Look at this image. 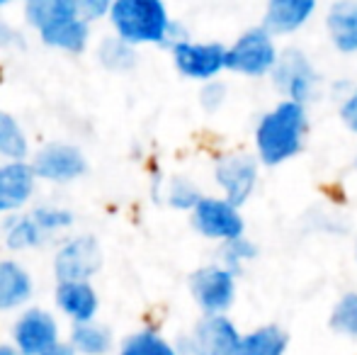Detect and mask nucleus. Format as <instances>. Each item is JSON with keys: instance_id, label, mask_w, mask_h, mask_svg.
<instances>
[{"instance_id": "obj_13", "label": "nucleus", "mask_w": 357, "mask_h": 355, "mask_svg": "<svg viewBox=\"0 0 357 355\" xmlns=\"http://www.w3.org/2000/svg\"><path fill=\"white\" fill-rule=\"evenodd\" d=\"M190 338L202 355H236L243 333L226 314H204Z\"/></svg>"}, {"instance_id": "obj_16", "label": "nucleus", "mask_w": 357, "mask_h": 355, "mask_svg": "<svg viewBox=\"0 0 357 355\" xmlns=\"http://www.w3.org/2000/svg\"><path fill=\"white\" fill-rule=\"evenodd\" d=\"M56 307L71 319L73 324L95 322L100 299L95 287L88 280H71V282H59L56 285Z\"/></svg>"}, {"instance_id": "obj_33", "label": "nucleus", "mask_w": 357, "mask_h": 355, "mask_svg": "<svg viewBox=\"0 0 357 355\" xmlns=\"http://www.w3.org/2000/svg\"><path fill=\"white\" fill-rule=\"evenodd\" d=\"M17 37H20L17 32H13V29H10L8 24L0 22V47H10V44L17 42Z\"/></svg>"}, {"instance_id": "obj_7", "label": "nucleus", "mask_w": 357, "mask_h": 355, "mask_svg": "<svg viewBox=\"0 0 357 355\" xmlns=\"http://www.w3.org/2000/svg\"><path fill=\"white\" fill-rule=\"evenodd\" d=\"M192 227L212 241H231L243 236L245 224L241 207L226 197H202L192 209Z\"/></svg>"}, {"instance_id": "obj_28", "label": "nucleus", "mask_w": 357, "mask_h": 355, "mask_svg": "<svg viewBox=\"0 0 357 355\" xmlns=\"http://www.w3.org/2000/svg\"><path fill=\"white\" fill-rule=\"evenodd\" d=\"M202 197L204 195L197 190V185L188 178H173L165 185V202L180 212H192Z\"/></svg>"}, {"instance_id": "obj_10", "label": "nucleus", "mask_w": 357, "mask_h": 355, "mask_svg": "<svg viewBox=\"0 0 357 355\" xmlns=\"http://www.w3.org/2000/svg\"><path fill=\"white\" fill-rule=\"evenodd\" d=\"M59 343V324L47 309L32 307L13 324V346L22 355H44Z\"/></svg>"}, {"instance_id": "obj_26", "label": "nucleus", "mask_w": 357, "mask_h": 355, "mask_svg": "<svg viewBox=\"0 0 357 355\" xmlns=\"http://www.w3.org/2000/svg\"><path fill=\"white\" fill-rule=\"evenodd\" d=\"M328 328L338 336H345L357 343V292H345L335 302L328 317Z\"/></svg>"}, {"instance_id": "obj_25", "label": "nucleus", "mask_w": 357, "mask_h": 355, "mask_svg": "<svg viewBox=\"0 0 357 355\" xmlns=\"http://www.w3.org/2000/svg\"><path fill=\"white\" fill-rule=\"evenodd\" d=\"M100 63L109 71H129V68L137 66V52H134V44L124 42L122 37H107L102 39L98 49Z\"/></svg>"}, {"instance_id": "obj_30", "label": "nucleus", "mask_w": 357, "mask_h": 355, "mask_svg": "<svg viewBox=\"0 0 357 355\" xmlns=\"http://www.w3.org/2000/svg\"><path fill=\"white\" fill-rule=\"evenodd\" d=\"M226 98H229V86H226L224 81H219V78L207 81L202 86V90H199V105H202L207 112H216V109L226 103Z\"/></svg>"}, {"instance_id": "obj_35", "label": "nucleus", "mask_w": 357, "mask_h": 355, "mask_svg": "<svg viewBox=\"0 0 357 355\" xmlns=\"http://www.w3.org/2000/svg\"><path fill=\"white\" fill-rule=\"evenodd\" d=\"M44 355H80L71 343H59V346H54L52 351H47Z\"/></svg>"}, {"instance_id": "obj_19", "label": "nucleus", "mask_w": 357, "mask_h": 355, "mask_svg": "<svg viewBox=\"0 0 357 355\" xmlns=\"http://www.w3.org/2000/svg\"><path fill=\"white\" fill-rule=\"evenodd\" d=\"M289 346V336L278 324H265L253 331L243 333L236 355H284Z\"/></svg>"}, {"instance_id": "obj_11", "label": "nucleus", "mask_w": 357, "mask_h": 355, "mask_svg": "<svg viewBox=\"0 0 357 355\" xmlns=\"http://www.w3.org/2000/svg\"><path fill=\"white\" fill-rule=\"evenodd\" d=\"M102 266V251L93 236H75L59 246L54 256V275L59 282L90 280Z\"/></svg>"}, {"instance_id": "obj_31", "label": "nucleus", "mask_w": 357, "mask_h": 355, "mask_svg": "<svg viewBox=\"0 0 357 355\" xmlns=\"http://www.w3.org/2000/svg\"><path fill=\"white\" fill-rule=\"evenodd\" d=\"M112 5H114V0H78L80 15H83L88 22H95V20H100V17H107Z\"/></svg>"}, {"instance_id": "obj_3", "label": "nucleus", "mask_w": 357, "mask_h": 355, "mask_svg": "<svg viewBox=\"0 0 357 355\" xmlns=\"http://www.w3.org/2000/svg\"><path fill=\"white\" fill-rule=\"evenodd\" d=\"M280 52L278 37L263 24H253L226 47V71L243 78H268L278 66Z\"/></svg>"}, {"instance_id": "obj_5", "label": "nucleus", "mask_w": 357, "mask_h": 355, "mask_svg": "<svg viewBox=\"0 0 357 355\" xmlns=\"http://www.w3.org/2000/svg\"><path fill=\"white\" fill-rule=\"evenodd\" d=\"M170 54L178 73L190 81L207 83L226 71V44L221 42H192L188 37L173 44Z\"/></svg>"}, {"instance_id": "obj_4", "label": "nucleus", "mask_w": 357, "mask_h": 355, "mask_svg": "<svg viewBox=\"0 0 357 355\" xmlns=\"http://www.w3.org/2000/svg\"><path fill=\"white\" fill-rule=\"evenodd\" d=\"M270 81L282 98L309 105L321 88V73L304 49L287 47L280 52L278 66L270 73Z\"/></svg>"}, {"instance_id": "obj_15", "label": "nucleus", "mask_w": 357, "mask_h": 355, "mask_svg": "<svg viewBox=\"0 0 357 355\" xmlns=\"http://www.w3.org/2000/svg\"><path fill=\"white\" fill-rule=\"evenodd\" d=\"M326 37L343 56L357 54V0H331L324 15Z\"/></svg>"}, {"instance_id": "obj_21", "label": "nucleus", "mask_w": 357, "mask_h": 355, "mask_svg": "<svg viewBox=\"0 0 357 355\" xmlns=\"http://www.w3.org/2000/svg\"><path fill=\"white\" fill-rule=\"evenodd\" d=\"M47 234L42 232L37 222H34L32 214H17V217H10L3 224V239L5 246L10 251H29V248H37L44 241Z\"/></svg>"}, {"instance_id": "obj_22", "label": "nucleus", "mask_w": 357, "mask_h": 355, "mask_svg": "<svg viewBox=\"0 0 357 355\" xmlns=\"http://www.w3.org/2000/svg\"><path fill=\"white\" fill-rule=\"evenodd\" d=\"M68 343L80 355H107L112 351V333H109L107 326L98 322L73 324Z\"/></svg>"}, {"instance_id": "obj_8", "label": "nucleus", "mask_w": 357, "mask_h": 355, "mask_svg": "<svg viewBox=\"0 0 357 355\" xmlns=\"http://www.w3.org/2000/svg\"><path fill=\"white\" fill-rule=\"evenodd\" d=\"M258 161L260 158L250 156V153H229V156H221L216 161L214 180L224 192V197L234 202L236 207H243L250 199V195L255 192L260 173Z\"/></svg>"}, {"instance_id": "obj_18", "label": "nucleus", "mask_w": 357, "mask_h": 355, "mask_svg": "<svg viewBox=\"0 0 357 355\" xmlns=\"http://www.w3.org/2000/svg\"><path fill=\"white\" fill-rule=\"evenodd\" d=\"M73 17H83L78 0H24V20L37 32H44Z\"/></svg>"}, {"instance_id": "obj_38", "label": "nucleus", "mask_w": 357, "mask_h": 355, "mask_svg": "<svg viewBox=\"0 0 357 355\" xmlns=\"http://www.w3.org/2000/svg\"><path fill=\"white\" fill-rule=\"evenodd\" d=\"M355 168H357V153H355Z\"/></svg>"}, {"instance_id": "obj_27", "label": "nucleus", "mask_w": 357, "mask_h": 355, "mask_svg": "<svg viewBox=\"0 0 357 355\" xmlns=\"http://www.w3.org/2000/svg\"><path fill=\"white\" fill-rule=\"evenodd\" d=\"M255 258H258V246L245 236L231 239V241H224V246H221V266L234 270L236 275L248 263H253Z\"/></svg>"}, {"instance_id": "obj_9", "label": "nucleus", "mask_w": 357, "mask_h": 355, "mask_svg": "<svg viewBox=\"0 0 357 355\" xmlns=\"http://www.w3.org/2000/svg\"><path fill=\"white\" fill-rule=\"evenodd\" d=\"M32 168L39 180L66 185L83 176L85 168H88V161H85L83 151L78 146H73V144L52 142V144H44L34 153Z\"/></svg>"}, {"instance_id": "obj_6", "label": "nucleus", "mask_w": 357, "mask_h": 355, "mask_svg": "<svg viewBox=\"0 0 357 355\" xmlns=\"http://www.w3.org/2000/svg\"><path fill=\"white\" fill-rule=\"evenodd\" d=\"M190 292L204 314H226L236 299V273L221 263L204 266L190 275Z\"/></svg>"}, {"instance_id": "obj_12", "label": "nucleus", "mask_w": 357, "mask_h": 355, "mask_svg": "<svg viewBox=\"0 0 357 355\" xmlns=\"http://www.w3.org/2000/svg\"><path fill=\"white\" fill-rule=\"evenodd\" d=\"M321 0H265L263 27H268L278 39L294 37L316 17Z\"/></svg>"}, {"instance_id": "obj_32", "label": "nucleus", "mask_w": 357, "mask_h": 355, "mask_svg": "<svg viewBox=\"0 0 357 355\" xmlns=\"http://www.w3.org/2000/svg\"><path fill=\"white\" fill-rule=\"evenodd\" d=\"M340 119L353 134H357V86L340 100Z\"/></svg>"}, {"instance_id": "obj_2", "label": "nucleus", "mask_w": 357, "mask_h": 355, "mask_svg": "<svg viewBox=\"0 0 357 355\" xmlns=\"http://www.w3.org/2000/svg\"><path fill=\"white\" fill-rule=\"evenodd\" d=\"M107 17L114 34L134 47L142 44L168 47L170 29L175 22L165 8V0H114Z\"/></svg>"}, {"instance_id": "obj_24", "label": "nucleus", "mask_w": 357, "mask_h": 355, "mask_svg": "<svg viewBox=\"0 0 357 355\" xmlns=\"http://www.w3.org/2000/svg\"><path fill=\"white\" fill-rule=\"evenodd\" d=\"M117 355H180V353H178V346L165 341L160 333L146 328V331H137L124 338Z\"/></svg>"}, {"instance_id": "obj_20", "label": "nucleus", "mask_w": 357, "mask_h": 355, "mask_svg": "<svg viewBox=\"0 0 357 355\" xmlns=\"http://www.w3.org/2000/svg\"><path fill=\"white\" fill-rule=\"evenodd\" d=\"M42 42L47 47L61 49V52H71V54H80L85 47H88L90 39V27L85 17H73L66 20L61 24H54V27L39 32Z\"/></svg>"}, {"instance_id": "obj_23", "label": "nucleus", "mask_w": 357, "mask_h": 355, "mask_svg": "<svg viewBox=\"0 0 357 355\" xmlns=\"http://www.w3.org/2000/svg\"><path fill=\"white\" fill-rule=\"evenodd\" d=\"M29 153L27 134L10 112L0 109V158L5 161H24Z\"/></svg>"}, {"instance_id": "obj_1", "label": "nucleus", "mask_w": 357, "mask_h": 355, "mask_svg": "<svg viewBox=\"0 0 357 355\" xmlns=\"http://www.w3.org/2000/svg\"><path fill=\"white\" fill-rule=\"evenodd\" d=\"M309 132V112L304 103L282 98L255 124V151L265 166H282L299 156Z\"/></svg>"}, {"instance_id": "obj_37", "label": "nucleus", "mask_w": 357, "mask_h": 355, "mask_svg": "<svg viewBox=\"0 0 357 355\" xmlns=\"http://www.w3.org/2000/svg\"><path fill=\"white\" fill-rule=\"evenodd\" d=\"M8 3H13V0H0V8H3V5H8Z\"/></svg>"}, {"instance_id": "obj_14", "label": "nucleus", "mask_w": 357, "mask_h": 355, "mask_svg": "<svg viewBox=\"0 0 357 355\" xmlns=\"http://www.w3.org/2000/svg\"><path fill=\"white\" fill-rule=\"evenodd\" d=\"M37 173L32 163L8 161L0 163V214H13L32 199L37 188Z\"/></svg>"}, {"instance_id": "obj_36", "label": "nucleus", "mask_w": 357, "mask_h": 355, "mask_svg": "<svg viewBox=\"0 0 357 355\" xmlns=\"http://www.w3.org/2000/svg\"><path fill=\"white\" fill-rule=\"evenodd\" d=\"M0 355H22L15 346H8V343H0Z\"/></svg>"}, {"instance_id": "obj_29", "label": "nucleus", "mask_w": 357, "mask_h": 355, "mask_svg": "<svg viewBox=\"0 0 357 355\" xmlns=\"http://www.w3.org/2000/svg\"><path fill=\"white\" fill-rule=\"evenodd\" d=\"M32 217L44 234H59L73 227V212L66 207H56V204H39Z\"/></svg>"}, {"instance_id": "obj_34", "label": "nucleus", "mask_w": 357, "mask_h": 355, "mask_svg": "<svg viewBox=\"0 0 357 355\" xmlns=\"http://www.w3.org/2000/svg\"><path fill=\"white\" fill-rule=\"evenodd\" d=\"M178 353L180 355H202V353H199V348L195 346L192 338H190V336H183L178 341Z\"/></svg>"}, {"instance_id": "obj_17", "label": "nucleus", "mask_w": 357, "mask_h": 355, "mask_svg": "<svg viewBox=\"0 0 357 355\" xmlns=\"http://www.w3.org/2000/svg\"><path fill=\"white\" fill-rule=\"evenodd\" d=\"M32 278L17 261H0V312H13L32 297Z\"/></svg>"}, {"instance_id": "obj_39", "label": "nucleus", "mask_w": 357, "mask_h": 355, "mask_svg": "<svg viewBox=\"0 0 357 355\" xmlns=\"http://www.w3.org/2000/svg\"><path fill=\"white\" fill-rule=\"evenodd\" d=\"M355 256H357V248H355Z\"/></svg>"}]
</instances>
